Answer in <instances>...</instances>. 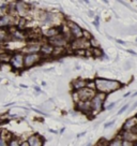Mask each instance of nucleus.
<instances>
[{
  "instance_id": "nucleus-1",
  "label": "nucleus",
  "mask_w": 137,
  "mask_h": 146,
  "mask_svg": "<svg viewBox=\"0 0 137 146\" xmlns=\"http://www.w3.org/2000/svg\"><path fill=\"white\" fill-rule=\"evenodd\" d=\"M95 91L103 92L105 95H109L111 92L119 90L123 87V84L117 80H109L105 77H96L94 79Z\"/></svg>"
},
{
  "instance_id": "nucleus-2",
  "label": "nucleus",
  "mask_w": 137,
  "mask_h": 146,
  "mask_svg": "<svg viewBox=\"0 0 137 146\" xmlns=\"http://www.w3.org/2000/svg\"><path fill=\"white\" fill-rule=\"evenodd\" d=\"M32 11L31 4L29 2H26L25 0H16L14 2V13L17 17H26L30 15Z\"/></svg>"
},
{
  "instance_id": "nucleus-3",
  "label": "nucleus",
  "mask_w": 137,
  "mask_h": 146,
  "mask_svg": "<svg viewBox=\"0 0 137 146\" xmlns=\"http://www.w3.org/2000/svg\"><path fill=\"white\" fill-rule=\"evenodd\" d=\"M95 89L89 87H84L77 91H73V100L74 103H77L79 101H90L95 95Z\"/></svg>"
},
{
  "instance_id": "nucleus-4",
  "label": "nucleus",
  "mask_w": 137,
  "mask_h": 146,
  "mask_svg": "<svg viewBox=\"0 0 137 146\" xmlns=\"http://www.w3.org/2000/svg\"><path fill=\"white\" fill-rule=\"evenodd\" d=\"M107 98V95L103 94V92H95V95L93 96V98L90 100V105H91L92 113H99L102 112L104 109V103Z\"/></svg>"
},
{
  "instance_id": "nucleus-5",
  "label": "nucleus",
  "mask_w": 137,
  "mask_h": 146,
  "mask_svg": "<svg viewBox=\"0 0 137 146\" xmlns=\"http://www.w3.org/2000/svg\"><path fill=\"white\" fill-rule=\"evenodd\" d=\"M24 56L25 54L23 52H14L12 53L10 59V66L11 69L14 71H20L24 70Z\"/></svg>"
},
{
  "instance_id": "nucleus-6",
  "label": "nucleus",
  "mask_w": 137,
  "mask_h": 146,
  "mask_svg": "<svg viewBox=\"0 0 137 146\" xmlns=\"http://www.w3.org/2000/svg\"><path fill=\"white\" fill-rule=\"evenodd\" d=\"M43 56L40 53L35 54H25L24 56V70L33 68L34 66L39 65L41 61H43Z\"/></svg>"
},
{
  "instance_id": "nucleus-7",
  "label": "nucleus",
  "mask_w": 137,
  "mask_h": 146,
  "mask_svg": "<svg viewBox=\"0 0 137 146\" xmlns=\"http://www.w3.org/2000/svg\"><path fill=\"white\" fill-rule=\"evenodd\" d=\"M42 41L40 39H27L26 44H25L24 48L20 52L24 54H35V53H40V48H41Z\"/></svg>"
},
{
  "instance_id": "nucleus-8",
  "label": "nucleus",
  "mask_w": 137,
  "mask_h": 146,
  "mask_svg": "<svg viewBox=\"0 0 137 146\" xmlns=\"http://www.w3.org/2000/svg\"><path fill=\"white\" fill-rule=\"evenodd\" d=\"M66 26L68 27V32H70L71 37H72V40L73 39H79V38H82V33H84V29L79 26L77 23L73 22V20H68Z\"/></svg>"
},
{
  "instance_id": "nucleus-9",
  "label": "nucleus",
  "mask_w": 137,
  "mask_h": 146,
  "mask_svg": "<svg viewBox=\"0 0 137 146\" xmlns=\"http://www.w3.org/2000/svg\"><path fill=\"white\" fill-rule=\"evenodd\" d=\"M16 20H17L16 15L5 13L4 15L0 17V28H2V29H10L11 27L16 25Z\"/></svg>"
},
{
  "instance_id": "nucleus-10",
  "label": "nucleus",
  "mask_w": 137,
  "mask_h": 146,
  "mask_svg": "<svg viewBox=\"0 0 137 146\" xmlns=\"http://www.w3.org/2000/svg\"><path fill=\"white\" fill-rule=\"evenodd\" d=\"M46 41L52 44L54 47H64L66 48L67 46L70 44V41H68L62 33H59V34H57L53 38H49Z\"/></svg>"
},
{
  "instance_id": "nucleus-11",
  "label": "nucleus",
  "mask_w": 137,
  "mask_h": 146,
  "mask_svg": "<svg viewBox=\"0 0 137 146\" xmlns=\"http://www.w3.org/2000/svg\"><path fill=\"white\" fill-rule=\"evenodd\" d=\"M62 31V25H56V26H50V27H47V29L43 31L42 33V37L47 40L49 38H53L55 35L61 33Z\"/></svg>"
},
{
  "instance_id": "nucleus-12",
  "label": "nucleus",
  "mask_w": 137,
  "mask_h": 146,
  "mask_svg": "<svg viewBox=\"0 0 137 146\" xmlns=\"http://www.w3.org/2000/svg\"><path fill=\"white\" fill-rule=\"evenodd\" d=\"M54 46L48 43L47 41H44V42H42V44H41V48H40V54H41L43 56V58H45V57H50L53 55V53H54Z\"/></svg>"
},
{
  "instance_id": "nucleus-13",
  "label": "nucleus",
  "mask_w": 137,
  "mask_h": 146,
  "mask_svg": "<svg viewBox=\"0 0 137 146\" xmlns=\"http://www.w3.org/2000/svg\"><path fill=\"white\" fill-rule=\"evenodd\" d=\"M75 108H76L77 111L84 113V114H86V115L92 113L90 101H79L77 103H75Z\"/></svg>"
},
{
  "instance_id": "nucleus-14",
  "label": "nucleus",
  "mask_w": 137,
  "mask_h": 146,
  "mask_svg": "<svg viewBox=\"0 0 137 146\" xmlns=\"http://www.w3.org/2000/svg\"><path fill=\"white\" fill-rule=\"evenodd\" d=\"M27 142L29 144V146H44L45 140L39 134H32L28 138Z\"/></svg>"
},
{
  "instance_id": "nucleus-15",
  "label": "nucleus",
  "mask_w": 137,
  "mask_h": 146,
  "mask_svg": "<svg viewBox=\"0 0 137 146\" xmlns=\"http://www.w3.org/2000/svg\"><path fill=\"white\" fill-rule=\"evenodd\" d=\"M136 127H137V115L130 117V118L125 120L123 126H122V130H133Z\"/></svg>"
},
{
  "instance_id": "nucleus-16",
  "label": "nucleus",
  "mask_w": 137,
  "mask_h": 146,
  "mask_svg": "<svg viewBox=\"0 0 137 146\" xmlns=\"http://www.w3.org/2000/svg\"><path fill=\"white\" fill-rule=\"evenodd\" d=\"M71 86H72V89H73V91H77V90H79V89H81V88H84V87L87 86V80L81 79V77L75 79L73 82H72Z\"/></svg>"
},
{
  "instance_id": "nucleus-17",
  "label": "nucleus",
  "mask_w": 137,
  "mask_h": 146,
  "mask_svg": "<svg viewBox=\"0 0 137 146\" xmlns=\"http://www.w3.org/2000/svg\"><path fill=\"white\" fill-rule=\"evenodd\" d=\"M10 41H11V37H10L9 29H2V28H0V43L4 44Z\"/></svg>"
},
{
  "instance_id": "nucleus-18",
  "label": "nucleus",
  "mask_w": 137,
  "mask_h": 146,
  "mask_svg": "<svg viewBox=\"0 0 137 146\" xmlns=\"http://www.w3.org/2000/svg\"><path fill=\"white\" fill-rule=\"evenodd\" d=\"M11 56H12V53H10L8 51H4L3 53L0 54V63H9Z\"/></svg>"
},
{
  "instance_id": "nucleus-19",
  "label": "nucleus",
  "mask_w": 137,
  "mask_h": 146,
  "mask_svg": "<svg viewBox=\"0 0 137 146\" xmlns=\"http://www.w3.org/2000/svg\"><path fill=\"white\" fill-rule=\"evenodd\" d=\"M122 141L123 140L118 135L117 138L113 139L111 141H108V145L109 146H122Z\"/></svg>"
},
{
  "instance_id": "nucleus-20",
  "label": "nucleus",
  "mask_w": 137,
  "mask_h": 146,
  "mask_svg": "<svg viewBox=\"0 0 137 146\" xmlns=\"http://www.w3.org/2000/svg\"><path fill=\"white\" fill-rule=\"evenodd\" d=\"M20 140L18 138H16V137H12L9 140V143H8V146H19L20 145Z\"/></svg>"
},
{
  "instance_id": "nucleus-21",
  "label": "nucleus",
  "mask_w": 137,
  "mask_h": 146,
  "mask_svg": "<svg viewBox=\"0 0 137 146\" xmlns=\"http://www.w3.org/2000/svg\"><path fill=\"white\" fill-rule=\"evenodd\" d=\"M89 44H90V48H100V42L94 37H92L89 40Z\"/></svg>"
},
{
  "instance_id": "nucleus-22",
  "label": "nucleus",
  "mask_w": 137,
  "mask_h": 146,
  "mask_svg": "<svg viewBox=\"0 0 137 146\" xmlns=\"http://www.w3.org/2000/svg\"><path fill=\"white\" fill-rule=\"evenodd\" d=\"M10 139H6L4 135L1 133V134H0V146H8V143H9Z\"/></svg>"
},
{
  "instance_id": "nucleus-23",
  "label": "nucleus",
  "mask_w": 137,
  "mask_h": 146,
  "mask_svg": "<svg viewBox=\"0 0 137 146\" xmlns=\"http://www.w3.org/2000/svg\"><path fill=\"white\" fill-rule=\"evenodd\" d=\"M129 106H130V103H127V104H124L123 106H122V108L119 110L118 111V113H117V115H121V114H123L125 111H127V110L129 109Z\"/></svg>"
},
{
  "instance_id": "nucleus-24",
  "label": "nucleus",
  "mask_w": 137,
  "mask_h": 146,
  "mask_svg": "<svg viewBox=\"0 0 137 146\" xmlns=\"http://www.w3.org/2000/svg\"><path fill=\"white\" fill-rule=\"evenodd\" d=\"M115 123H116V119L111 120V122H108V123H105V124H104V128H105V129H107V128H109V127L113 126Z\"/></svg>"
},
{
  "instance_id": "nucleus-25",
  "label": "nucleus",
  "mask_w": 137,
  "mask_h": 146,
  "mask_svg": "<svg viewBox=\"0 0 137 146\" xmlns=\"http://www.w3.org/2000/svg\"><path fill=\"white\" fill-rule=\"evenodd\" d=\"M116 105H117V102H111V103H110V104H108V105L106 106V108H105V109L107 110V111H110V110H111V109H113V108H114V106H116Z\"/></svg>"
},
{
  "instance_id": "nucleus-26",
  "label": "nucleus",
  "mask_w": 137,
  "mask_h": 146,
  "mask_svg": "<svg viewBox=\"0 0 137 146\" xmlns=\"http://www.w3.org/2000/svg\"><path fill=\"white\" fill-rule=\"evenodd\" d=\"M122 146H134L133 142H129V141H122Z\"/></svg>"
},
{
  "instance_id": "nucleus-27",
  "label": "nucleus",
  "mask_w": 137,
  "mask_h": 146,
  "mask_svg": "<svg viewBox=\"0 0 137 146\" xmlns=\"http://www.w3.org/2000/svg\"><path fill=\"white\" fill-rule=\"evenodd\" d=\"M116 42H117V43H119V44H121V45H125V44H127V42L123 41V40H120V39H117Z\"/></svg>"
},
{
  "instance_id": "nucleus-28",
  "label": "nucleus",
  "mask_w": 137,
  "mask_h": 146,
  "mask_svg": "<svg viewBox=\"0 0 137 146\" xmlns=\"http://www.w3.org/2000/svg\"><path fill=\"white\" fill-rule=\"evenodd\" d=\"M88 15H89L90 17H94L95 14H94V12H93V11H91V10H90V11H88Z\"/></svg>"
},
{
  "instance_id": "nucleus-29",
  "label": "nucleus",
  "mask_w": 137,
  "mask_h": 146,
  "mask_svg": "<svg viewBox=\"0 0 137 146\" xmlns=\"http://www.w3.org/2000/svg\"><path fill=\"white\" fill-rule=\"evenodd\" d=\"M92 24H93V25H94V26H95V28H98V29H99V27H100V23L95 22V20H93V22H92Z\"/></svg>"
},
{
  "instance_id": "nucleus-30",
  "label": "nucleus",
  "mask_w": 137,
  "mask_h": 146,
  "mask_svg": "<svg viewBox=\"0 0 137 146\" xmlns=\"http://www.w3.org/2000/svg\"><path fill=\"white\" fill-rule=\"evenodd\" d=\"M19 146H29V144H28V142H27V141H25V142H21Z\"/></svg>"
},
{
  "instance_id": "nucleus-31",
  "label": "nucleus",
  "mask_w": 137,
  "mask_h": 146,
  "mask_svg": "<svg viewBox=\"0 0 137 146\" xmlns=\"http://www.w3.org/2000/svg\"><path fill=\"white\" fill-rule=\"evenodd\" d=\"M5 13H6V12L4 11V10H2L1 8H0V17H1L2 15H4V14H5Z\"/></svg>"
},
{
  "instance_id": "nucleus-32",
  "label": "nucleus",
  "mask_w": 137,
  "mask_h": 146,
  "mask_svg": "<svg viewBox=\"0 0 137 146\" xmlns=\"http://www.w3.org/2000/svg\"><path fill=\"white\" fill-rule=\"evenodd\" d=\"M94 20H95V22H98V23H100V16L99 15H95L94 16Z\"/></svg>"
},
{
  "instance_id": "nucleus-33",
  "label": "nucleus",
  "mask_w": 137,
  "mask_h": 146,
  "mask_svg": "<svg viewBox=\"0 0 137 146\" xmlns=\"http://www.w3.org/2000/svg\"><path fill=\"white\" fill-rule=\"evenodd\" d=\"M34 90L38 91V92H41V88H40L39 86H34Z\"/></svg>"
},
{
  "instance_id": "nucleus-34",
  "label": "nucleus",
  "mask_w": 137,
  "mask_h": 146,
  "mask_svg": "<svg viewBox=\"0 0 137 146\" xmlns=\"http://www.w3.org/2000/svg\"><path fill=\"white\" fill-rule=\"evenodd\" d=\"M86 133H87L86 131H84V132H81V133H78V134H77V138H80V137H82V135H85Z\"/></svg>"
},
{
  "instance_id": "nucleus-35",
  "label": "nucleus",
  "mask_w": 137,
  "mask_h": 146,
  "mask_svg": "<svg viewBox=\"0 0 137 146\" xmlns=\"http://www.w3.org/2000/svg\"><path fill=\"white\" fill-rule=\"evenodd\" d=\"M136 108H137V101H136V102L134 103V104H133V105H132V108H131V110H135Z\"/></svg>"
},
{
  "instance_id": "nucleus-36",
  "label": "nucleus",
  "mask_w": 137,
  "mask_h": 146,
  "mask_svg": "<svg viewBox=\"0 0 137 146\" xmlns=\"http://www.w3.org/2000/svg\"><path fill=\"white\" fill-rule=\"evenodd\" d=\"M128 52H129V53H130V54H133V55H135V56H136V55H137V54H136V53H135V52H134V51H131V49H129V51H128Z\"/></svg>"
},
{
  "instance_id": "nucleus-37",
  "label": "nucleus",
  "mask_w": 137,
  "mask_h": 146,
  "mask_svg": "<svg viewBox=\"0 0 137 146\" xmlns=\"http://www.w3.org/2000/svg\"><path fill=\"white\" fill-rule=\"evenodd\" d=\"M130 95H131V92H130V91H129V92H127V94H125V95L123 96V98H127V97H129V96H130Z\"/></svg>"
},
{
  "instance_id": "nucleus-38",
  "label": "nucleus",
  "mask_w": 137,
  "mask_h": 146,
  "mask_svg": "<svg viewBox=\"0 0 137 146\" xmlns=\"http://www.w3.org/2000/svg\"><path fill=\"white\" fill-rule=\"evenodd\" d=\"M82 1H84L86 4H90V0H82Z\"/></svg>"
},
{
  "instance_id": "nucleus-39",
  "label": "nucleus",
  "mask_w": 137,
  "mask_h": 146,
  "mask_svg": "<svg viewBox=\"0 0 137 146\" xmlns=\"http://www.w3.org/2000/svg\"><path fill=\"white\" fill-rule=\"evenodd\" d=\"M136 96H137V91H136V92H134V94H133V96H132V97L134 98V97H136Z\"/></svg>"
},
{
  "instance_id": "nucleus-40",
  "label": "nucleus",
  "mask_w": 137,
  "mask_h": 146,
  "mask_svg": "<svg viewBox=\"0 0 137 146\" xmlns=\"http://www.w3.org/2000/svg\"><path fill=\"white\" fill-rule=\"evenodd\" d=\"M102 1H103L104 3H107V4H108V0H102Z\"/></svg>"
},
{
  "instance_id": "nucleus-41",
  "label": "nucleus",
  "mask_w": 137,
  "mask_h": 146,
  "mask_svg": "<svg viewBox=\"0 0 137 146\" xmlns=\"http://www.w3.org/2000/svg\"><path fill=\"white\" fill-rule=\"evenodd\" d=\"M20 87H23V88H27L26 85H20Z\"/></svg>"
},
{
  "instance_id": "nucleus-42",
  "label": "nucleus",
  "mask_w": 137,
  "mask_h": 146,
  "mask_svg": "<svg viewBox=\"0 0 137 146\" xmlns=\"http://www.w3.org/2000/svg\"><path fill=\"white\" fill-rule=\"evenodd\" d=\"M87 146H92V144H91V143H88V144H87Z\"/></svg>"
},
{
  "instance_id": "nucleus-43",
  "label": "nucleus",
  "mask_w": 137,
  "mask_h": 146,
  "mask_svg": "<svg viewBox=\"0 0 137 146\" xmlns=\"http://www.w3.org/2000/svg\"><path fill=\"white\" fill-rule=\"evenodd\" d=\"M96 146H109V145H96Z\"/></svg>"
},
{
  "instance_id": "nucleus-44",
  "label": "nucleus",
  "mask_w": 137,
  "mask_h": 146,
  "mask_svg": "<svg viewBox=\"0 0 137 146\" xmlns=\"http://www.w3.org/2000/svg\"><path fill=\"white\" fill-rule=\"evenodd\" d=\"M134 146H137V142H135V143H134Z\"/></svg>"
},
{
  "instance_id": "nucleus-45",
  "label": "nucleus",
  "mask_w": 137,
  "mask_h": 146,
  "mask_svg": "<svg viewBox=\"0 0 137 146\" xmlns=\"http://www.w3.org/2000/svg\"><path fill=\"white\" fill-rule=\"evenodd\" d=\"M2 46H3V44H1V43H0V47H2Z\"/></svg>"
},
{
  "instance_id": "nucleus-46",
  "label": "nucleus",
  "mask_w": 137,
  "mask_h": 146,
  "mask_svg": "<svg viewBox=\"0 0 137 146\" xmlns=\"http://www.w3.org/2000/svg\"><path fill=\"white\" fill-rule=\"evenodd\" d=\"M0 134H1V131H0Z\"/></svg>"
},
{
  "instance_id": "nucleus-47",
  "label": "nucleus",
  "mask_w": 137,
  "mask_h": 146,
  "mask_svg": "<svg viewBox=\"0 0 137 146\" xmlns=\"http://www.w3.org/2000/svg\"><path fill=\"white\" fill-rule=\"evenodd\" d=\"M92 1H94V0H92Z\"/></svg>"
}]
</instances>
